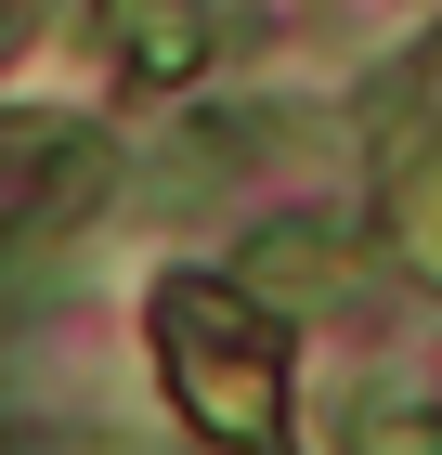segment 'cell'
<instances>
[{"instance_id": "3957f363", "label": "cell", "mask_w": 442, "mask_h": 455, "mask_svg": "<svg viewBox=\"0 0 442 455\" xmlns=\"http://www.w3.org/2000/svg\"><path fill=\"white\" fill-rule=\"evenodd\" d=\"M104 39L131 78H196L208 66V0H104Z\"/></svg>"}, {"instance_id": "277c9868", "label": "cell", "mask_w": 442, "mask_h": 455, "mask_svg": "<svg viewBox=\"0 0 442 455\" xmlns=\"http://www.w3.org/2000/svg\"><path fill=\"white\" fill-rule=\"evenodd\" d=\"M390 247L430 274V156H416V131L390 143Z\"/></svg>"}, {"instance_id": "7a4b0ae2", "label": "cell", "mask_w": 442, "mask_h": 455, "mask_svg": "<svg viewBox=\"0 0 442 455\" xmlns=\"http://www.w3.org/2000/svg\"><path fill=\"white\" fill-rule=\"evenodd\" d=\"M351 274H365V235H339V221H273L235 260V299H261V313H325V299H351Z\"/></svg>"}, {"instance_id": "5b68a950", "label": "cell", "mask_w": 442, "mask_h": 455, "mask_svg": "<svg viewBox=\"0 0 442 455\" xmlns=\"http://www.w3.org/2000/svg\"><path fill=\"white\" fill-rule=\"evenodd\" d=\"M351 455H442L430 403H390V417H351Z\"/></svg>"}, {"instance_id": "6da1fadb", "label": "cell", "mask_w": 442, "mask_h": 455, "mask_svg": "<svg viewBox=\"0 0 442 455\" xmlns=\"http://www.w3.org/2000/svg\"><path fill=\"white\" fill-rule=\"evenodd\" d=\"M157 339H170V390H182V417H196V443H273V351L247 339L235 313V286H157Z\"/></svg>"}, {"instance_id": "8992f818", "label": "cell", "mask_w": 442, "mask_h": 455, "mask_svg": "<svg viewBox=\"0 0 442 455\" xmlns=\"http://www.w3.org/2000/svg\"><path fill=\"white\" fill-rule=\"evenodd\" d=\"M39 156H52V131H39V117H0V182L39 170Z\"/></svg>"}]
</instances>
